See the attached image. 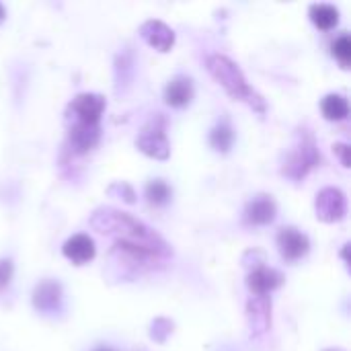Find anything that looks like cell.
Returning <instances> with one entry per match:
<instances>
[{
  "mask_svg": "<svg viewBox=\"0 0 351 351\" xmlns=\"http://www.w3.org/2000/svg\"><path fill=\"white\" fill-rule=\"evenodd\" d=\"M206 66L210 70V74L224 86V90L237 99L247 103L249 107H253L259 113H265V99L247 82L243 70L237 66V62H232L228 56L224 53H210L206 60Z\"/></svg>",
  "mask_w": 351,
  "mask_h": 351,
  "instance_id": "obj_2",
  "label": "cell"
},
{
  "mask_svg": "<svg viewBox=\"0 0 351 351\" xmlns=\"http://www.w3.org/2000/svg\"><path fill=\"white\" fill-rule=\"evenodd\" d=\"M10 278H12V261L0 259V290H4L10 284Z\"/></svg>",
  "mask_w": 351,
  "mask_h": 351,
  "instance_id": "obj_23",
  "label": "cell"
},
{
  "mask_svg": "<svg viewBox=\"0 0 351 351\" xmlns=\"http://www.w3.org/2000/svg\"><path fill=\"white\" fill-rule=\"evenodd\" d=\"M97 351H113V350H105V348H103V350H97Z\"/></svg>",
  "mask_w": 351,
  "mask_h": 351,
  "instance_id": "obj_26",
  "label": "cell"
},
{
  "mask_svg": "<svg viewBox=\"0 0 351 351\" xmlns=\"http://www.w3.org/2000/svg\"><path fill=\"white\" fill-rule=\"evenodd\" d=\"M247 319L251 335L257 337L271 329V300L269 296H253L247 304Z\"/></svg>",
  "mask_w": 351,
  "mask_h": 351,
  "instance_id": "obj_8",
  "label": "cell"
},
{
  "mask_svg": "<svg viewBox=\"0 0 351 351\" xmlns=\"http://www.w3.org/2000/svg\"><path fill=\"white\" fill-rule=\"evenodd\" d=\"M101 140V125L90 123H70L68 125V144L76 154H86Z\"/></svg>",
  "mask_w": 351,
  "mask_h": 351,
  "instance_id": "obj_9",
  "label": "cell"
},
{
  "mask_svg": "<svg viewBox=\"0 0 351 351\" xmlns=\"http://www.w3.org/2000/svg\"><path fill=\"white\" fill-rule=\"evenodd\" d=\"M173 333V323L169 319H156L152 325H150V337L158 343L167 341V337Z\"/></svg>",
  "mask_w": 351,
  "mask_h": 351,
  "instance_id": "obj_21",
  "label": "cell"
},
{
  "mask_svg": "<svg viewBox=\"0 0 351 351\" xmlns=\"http://www.w3.org/2000/svg\"><path fill=\"white\" fill-rule=\"evenodd\" d=\"M173 195V189L169 187L167 181L162 179H152L148 181L146 185V199L152 204V206H165Z\"/></svg>",
  "mask_w": 351,
  "mask_h": 351,
  "instance_id": "obj_19",
  "label": "cell"
},
{
  "mask_svg": "<svg viewBox=\"0 0 351 351\" xmlns=\"http://www.w3.org/2000/svg\"><path fill=\"white\" fill-rule=\"evenodd\" d=\"M278 249L286 261H298L311 251V241L302 230L294 226H284L278 232Z\"/></svg>",
  "mask_w": 351,
  "mask_h": 351,
  "instance_id": "obj_7",
  "label": "cell"
},
{
  "mask_svg": "<svg viewBox=\"0 0 351 351\" xmlns=\"http://www.w3.org/2000/svg\"><path fill=\"white\" fill-rule=\"evenodd\" d=\"M276 214H278V204L271 195L267 193H259L255 195L247 208H245V220L253 226H265V224H271L276 220Z\"/></svg>",
  "mask_w": 351,
  "mask_h": 351,
  "instance_id": "obj_10",
  "label": "cell"
},
{
  "mask_svg": "<svg viewBox=\"0 0 351 351\" xmlns=\"http://www.w3.org/2000/svg\"><path fill=\"white\" fill-rule=\"evenodd\" d=\"M140 35L150 47H154L158 51H169L175 45V31L169 25H165L162 21H156V19H150V21L142 23Z\"/></svg>",
  "mask_w": 351,
  "mask_h": 351,
  "instance_id": "obj_11",
  "label": "cell"
},
{
  "mask_svg": "<svg viewBox=\"0 0 351 351\" xmlns=\"http://www.w3.org/2000/svg\"><path fill=\"white\" fill-rule=\"evenodd\" d=\"M107 193H109V195H117V197H121V199L128 202V204H134V202H136V193H134L132 185L125 183V181H115L113 185H109Z\"/></svg>",
  "mask_w": 351,
  "mask_h": 351,
  "instance_id": "obj_22",
  "label": "cell"
},
{
  "mask_svg": "<svg viewBox=\"0 0 351 351\" xmlns=\"http://www.w3.org/2000/svg\"><path fill=\"white\" fill-rule=\"evenodd\" d=\"M308 12H311V21L323 31H329V29L337 27V23H339V10L333 4L319 2V4H313Z\"/></svg>",
  "mask_w": 351,
  "mask_h": 351,
  "instance_id": "obj_17",
  "label": "cell"
},
{
  "mask_svg": "<svg viewBox=\"0 0 351 351\" xmlns=\"http://www.w3.org/2000/svg\"><path fill=\"white\" fill-rule=\"evenodd\" d=\"M62 304V286L56 280H43L33 290V306L41 313H56Z\"/></svg>",
  "mask_w": 351,
  "mask_h": 351,
  "instance_id": "obj_12",
  "label": "cell"
},
{
  "mask_svg": "<svg viewBox=\"0 0 351 351\" xmlns=\"http://www.w3.org/2000/svg\"><path fill=\"white\" fill-rule=\"evenodd\" d=\"M136 146L150 158L165 160L171 154V144L167 138V119L162 113H154L136 138Z\"/></svg>",
  "mask_w": 351,
  "mask_h": 351,
  "instance_id": "obj_4",
  "label": "cell"
},
{
  "mask_svg": "<svg viewBox=\"0 0 351 351\" xmlns=\"http://www.w3.org/2000/svg\"><path fill=\"white\" fill-rule=\"evenodd\" d=\"M315 210L323 222H339L348 214V197L337 187H325L317 193Z\"/></svg>",
  "mask_w": 351,
  "mask_h": 351,
  "instance_id": "obj_6",
  "label": "cell"
},
{
  "mask_svg": "<svg viewBox=\"0 0 351 351\" xmlns=\"http://www.w3.org/2000/svg\"><path fill=\"white\" fill-rule=\"evenodd\" d=\"M107 107V101L99 93H80L76 95L66 111V117L70 123H90L97 125L101 121V115Z\"/></svg>",
  "mask_w": 351,
  "mask_h": 351,
  "instance_id": "obj_5",
  "label": "cell"
},
{
  "mask_svg": "<svg viewBox=\"0 0 351 351\" xmlns=\"http://www.w3.org/2000/svg\"><path fill=\"white\" fill-rule=\"evenodd\" d=\"M62 253L74 265H84L95 259V241L88 234H74L64 243Z\"/></svg>",
  "mask_w": 351,
  "mask_h": 351,
  "instance_id": "obj_14",
  "label": "cell"
},
{
  "mask_svg": "<svg viewBox=\"0 0 351 351\" xmlns=\"http://www.w3.org/2000/svg\"><path fill=\"white\" fill-rule=\"evenodd\" d=\"M4 16H6V10H4V6L0 4V23L4 21Z\"/></svg>",
  "mask_w": 351,
  "mask_h": 351,
  "instance_id": "obj_25",
  "label": "cell"
},
{
  "mask_svg": "<svg viewBox=\"0 0 351 351\" xmlns=\"http://www.w3.org/2000/svg\"><path fill=\"white\" fill-rule=\"evenodd\" d=\"M232 142H234V132H232V128H230L228 121L218 123V125L210 132V144H212V148L218 150V152H228L230 146H232Z\"/></svg>",
  "mask_w": 351,
  "mask_h": 351,
  "instance_id": "obj_18",
  "label": "cell"
},
{
  "mask_svg": "<svg viewBox=\"0 0 351 351\" xmlns=\"http://www.w3.org/2000/svg\"><path fill=\"white\" fill-rule=\"evenodd\" d=\"M321 111L327 119L331 121H341L350 115V103L343 95L339 93H329L323 101H321Z\"/></svg>",
  "mask_w": 351,
  "mask_h": 351,
  "instance_id": "obj_16",
  "label": "cell"
},
{
  "mask_svg": "<svg viewBox=\"0 0 351 351\" xmlns=\"http://www.w3.org/2000/svg\"><path fill=\"white\" fill-rule=\"evenodd\" d=\"M193 99V80L185 74H177L165 86V101L171 107H185Z\"/></svg>",
  "mask_w": 351,
  "mask_h": 351,
  "instance_id": "obj_15",
  "label": "cell"
},
{
  "mask_svg": "<svg viewBox=\"0 0 351 351\" xmlns=\"http://www.w3.org/2000/svg\"><path fill=\"white\" fill-rule=\"evenodd\" d=\"M333 56L339 60V64L343 66V68H350L351 64V41H350V35L348 33H343V35H339L335 41H333Z\"/></svg>",
  "mask_w": 351,
  "mask_h": 351,
  "instance_id": "obj_20",
  "label": "cell"
},
{
  "mask_svg": "<svg viewBox=\"0 0 351 351\" xmlns=\"http://www.w3.org/2000/svg\"><path fill=\"white\" fill-rule=\"evenodd\" d=\"M333 152L339 156V160H341V165H343V167H351L350 146H348V144H343V142H337V144H333Z\"/></svg>",
  "mask_w": 351,
  "mask_h": 351,
  "instance_id": "obj_24",
  "label": "cell"
},
{
  "mask_svg": "<svg viewBox=\"0 0 351 351\" xmlns=\"http://www.w3.org/2000/svg\"><path fill=\"white\" fill-rule=\"evenodd\" d=\"M319 162H321V154H319L317 142H315L311 132L302 130L300 136H298V144L292 148V152L288 154V158H286V162L282 167V173L286 177L294 179V181H300Z\"/></svg>",
  "mask_w": 351,
  "mask_h": 351,
  "instance_id": "obj_3",
  "label": "cell"
},
{
  "mask_svg": "<svg viewBox=\"0 0 351 351\" xmlns=\"http://www.w3.org/2000/svg\"><path fill=\"white\" fill-rule=\"evenodd\" d=\"M282 284H284V276L278 269H271L265 265L253 269L247 278V286L255 296H267L269 292H274Z\"/></svg>",
  "mask_w": 351,
  "mask_h": 351,
  "instance_id": "obj_13",
  "label": "cell"
},
{
  "mask_svg": "<svg viewBox=\"0 0 351 351\" xmlns=\"http://www.w3.org/2000/svg\"><path fill=\"white\" fill-rule=\"evenodd\" d=\"M88 222L97 232L115 239V243L119 245H130L150 251L165 261L171 257V247L167 245V241L156 230H152L150 226H146L142 220L134 218L128 212L115 208H99L93 212Z\"/></svg>",
  "mask_w": 351,
  "mask_h": 351,
  "instance_id": "obj_1",
  "label": "cell"
}]
</instances>
